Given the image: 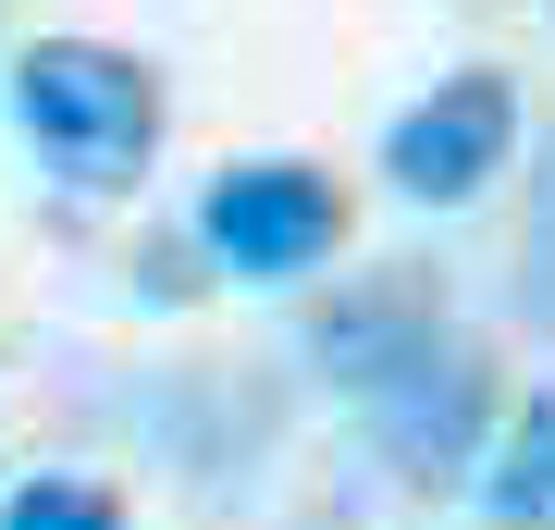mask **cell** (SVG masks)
<instances>
[{
	"label": "cell",
	"instance_id": "obj_1",
	"mask_svg": "<svg viewBox=\"0 0 555 530\" xmlns=\"http://www.w3.org/2000/svg\"><path fill=\"white\" fill-rule=\"evenodd\" d=\"M13 124L62 185H137L160 148V75L112 38H38L13 62Z\"/></svg>",
	"mask_w": 555,
	"mask_h": 530
},
{
	"label": "cell",
	"instance_id": "obj_2",
	"mask_svg": "<svg viewBox=\"0 0 555 530\" xmlns=\"http://www.w3.org/2000/svg\"><path fill=\"white\" fill-rule=\"evenodd\" d=\"M198 235H210L222 272L297 284V272L334 259L346 197H334V173H309V160H235V173H210V197H198Z\"/></svg>",
	"mask_w": 555,
	"mask_h": 530
},
{
	"label": "cell",
	"instance_id": "obj_3",
	"mask_svg": "<svg viewBox=\"0 0 555 530\" xmlns=\"http://www.w3.org/2000/svg\"><path fill=\"white\" fill-rule=\"evenodd\" d=\"M358 408H371V444L396 456L408 481H456V469L494 456V371H481L469 334H433L396 383L358 395Z\"/></svg>",
	"mask_w": 555,
	"mask_h": 530
},
{
	"label": "cell",
	"instance_id": "obj_4",
	"mask_svg": "<svg viewBox=\"0 0 555 530\" xmlns=\"http://www.w3.org/2000/svg\"><path fill=\"white\" fill-rule=\"evenodd\" d=\"M506 148H518V87L494 62H469V75H444L433 99L396 112L383 173H396V197H420V210H456V197H481L506 173Z\"/></svg>",
	"mask_w": 555,
	"mask_h": 530
},
{
	"label": "cell",
	"instance_id": "obj_5",
	"mask_svg": "<svg viewBox=\"0 0 555 530\" xmlns=\"http://www.w3.org/2000/svg\"><path fill=\"white\" fill-rule=\"evenodd\" d=\"M433 334H456V321H444V296L420 284V272H371V284H346L334 309L309 321V358H321L346 395H371V383H396Z\"/></svg>",
	"mask_w": 555,
	"mask_h": 530
},
{
	"label": "cell",
	"instance_id": "obj_6",
	"mask_svg": "<svg viewBox=\"0 0 555 530\" xmlns=\"http://www.w3.org/2000/svg\"><path fill=\"white\" fill-rule=\"evenodd\" d=\"M481 518L494 530H555V395H531L494 432V456H481Z\"/></svg>",
	"mask_w": 555,
	"mask_h": 530
},
{
	"label": "cell",
	"instance_id": "obj_7",
	"mask_svg": "<svg viewBox=\"0 0 555 530\" xmlns=\"http://www.w3.org/2000/svg\"><path fill=\"white\" fill-rule=\"evenodd\" d=\"M0 530H124V506L87 493V481H25L13 506H0Z\"/></svg>",
	"mask_w": 555,
	"mask_h": 530
}]
</instances>
